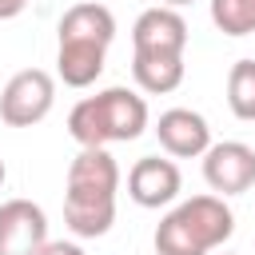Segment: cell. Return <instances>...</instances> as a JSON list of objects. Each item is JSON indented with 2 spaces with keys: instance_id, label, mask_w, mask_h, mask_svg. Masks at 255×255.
<instances>
[{
  "instance_id": "cell-1",
  "label": "cell",
  "mask_w": 255,
  "mask_h": 255,
  "mask_svg": "<svg viewBox=\"0 0 255 255\" xmlns=\"http://www.w3.org/2000/svg\"><path fill=\"white\" fill-rule=\"evenodd\" d=\"M116 191H120V163L108 147H80L68 163L64 187V223L80 239H100L116 223Z\"/></svg>"
},
{
  "instance_id": "cell-8",
  "label": "cell",
  "mask_w": 255,
  "mask_h": 255,
  "mask_svg": "<svg viewBox=\"0 0 255 255\" xmlns=\"http://www.w3.org/2000/svg\"><path fill=\"white\" fill-rule=\"evenodd\" d=\"M183 48H187V20L179 16V8L155 4V8L135 16L131 52H175V56H183Z\"/></svg>"
},
{
  "instance_id": "cell-10",
  "label": "cell",
  "mask_w": 255,
  "mask_h": 255,
  "mask_svg": "<svg viewBox=\"0 0 255 255\" xmlns=\"http://www.w3.org/2000/svg\"><path fill=\"white\" fill-rule=\"evenodd\" d=\"M104 60H108V48H104V44L60 40V48H56V76H60L68 88H88V84L100 80Z\"/></svg>"
},
{
  "instance_id": "cell-6",
  "label": "cell",
  "mask_w": 255,
  "mask_h": 255,
  "mask_svg": "<svg viewBox=\"0 0 255 255\" xmlns=\"http://www.w3.org/2000/svg\"><path fill=\"white\" fill-rule=\"evenodd\" d=\"M48 243V215L32 199L0 203V255H36Z\"/></svg>"
},
{
  "instance_id": "cell-4",
  "label": "cell",
  "mask_w": 255,
  "mask_h": 255,
  "mask_svg": "<svg viewBox=\"0 0 255 255\" xmlns=\"http://www.w3.org/2000/svg\"><path fill=\"white\" fill-rule=\"evenodd\" d=\"M52 104H56V80L44 68H24L0 92V120L8 128H32L52 112Z\"/></svg>"
},
{
  "instance_id": "cell-11",
  "label": "cell",
  "mask_w": 255,
  "mask_h": 255,
  "mask_svg": "<svg viewBox=\"0 0 255 255\" xmlns=\"http://www.w3.org/2000/svg\"><path fill=\"white\" fill-rule=\"evenodd\" d=\"M60 40H88V44H112L116 40V16L112 8L96 4V0H84V4H72L64 16H60Z\"/></svg>"
},
{
  "instance_id": "cell-16",
  "label": "cell",
  "mask_w": 255,
  "mask_h": 255,
  "mask_svg": "<svg viewBox=\"0 0 255 255\" xmlns=\"http://www.w3.org/2000/svg\"><path fill=\"white\" fill-rule=\"evenodd\" d=\"M32 0H0V20H16Z\"/></svg>"
},
{
  "instance_id": "cell-7",
  "label": "cell",
  "mask_w": 255,
  "mask_h": 255,
  "mask_svg": "<svg viewBox=\"0 0 255 255\" xmlns=\"http://www.w3.org/2000/svg\"><path fill=\"white\" fill-rule=\"evenodd\" d=\"M179 187H183V175H179L175 159L143 155L128 171V195L139 207H167V203H175Z\"/></svg>"
},
{
  "instance_id": "cell-14",
  "label": "cell",
  "mask_w": 255,
  "mask_h": 255,
  "mask_svg": "<svg viewBox=\"0 0 255 255\" xmlns=\"http://www.w3.org/2000/svg\"><path fill=\"white\" fill-rule=\"evenodd\" d=\"M211 24L223 36H251L255 32V0H211Z\"/></svg>"
},
{
  "instance_id": "cell-13",
  "label": "cell",
  "mask_w": 255,
  "mask_h": 255,
  "mask_svg": "<svg viewBox=\"0 0 255 255\" xmlns=\"http://www.w3.org/2000/svg\"><path fill=\"white\" fill-rule=\"evenodd\" d=\"M227 108L235 120H255V60H235L227 72Z\"/></svg>"
},
{
  "instance_id": "cell-19",
  "label": "cell",
  "mask_w": 255,
  "mask_h": 255,
  "mask_svg": "<svg viewBox=\"0 0 255 255\" xmlns=\"http://www.w3.org/2000/svg\"><path fill=\"white\" fill-rule=\"evenodd\" d=\"M223 255H235V251H223Z\"/></svg>"
},
{
  "instance_id": "cell-2",
  "label": "cell",
  "mask_w": 255,
  "mask_h": 255,
  "mask_svg": "<svg viewBox=\"0 0 255 255\" xmlns=\"http://www.w3.org/2000/svg\"><path fill=\"white\" fill-rule=\"evenodd\" d=\"M147 128V100L131 88H104L96 96H84L68 112V135L80 147H108L139 139Z\"/></svg>"
},
{
  "instance_id": "cell-17",
  "label": "cell",
  "mask_w": 255,
  "mask_h": 255,
  "mask_svg": "<svg viewBox=\"0 0 255 255\" xmlns=\"http://www.w3.org/2000/svg\"><path fill=\"white\" fill-rule=\"evenodd\" d=\"M159 4H167V8H183V4H195V0H159Z\"/></svg>"
},
{
  "instance_id": "cell-15",
  "label": "cell",
  "mask_w": 255,
  "mask_h": 255,
  "mask_svg": "<svg viewBox=\"0 0 255 255\" xmlns=\"http://www.w3.org/2000/svg\"><path fill=\"white\" fill-rule=\"evenodd\" d=\"M36 255H84V247L80 243H64V239H48Z\"/></svg>"
},
{
  "instance_id": "cell-5",
  "label": "cell",
  "mask_w": 255,
  "mask_h": 255,
  "mask_svg": "<svg viewBox=\"0 0 255 255\" xmlns=\"http://www.w3.org/2000/svg\"><path fill=\"white\" fill-rule=\"evenodd\" d=\"M203 179L215 195H243L255 187V147L239 139L211 143L203 151Z\"/></svg>"
},
{
  "instance_id": "cell-9",
  "label": "cell",
  "mask_w": 255,
  "mask_h": 255,
  "mask_svg": "<svg viewBox=\"0 0 255 255\" xmlns=\"http://www.w3.org/2000/svg\"><path fill=\"white\" fill-rule=\"evenodd\" d=\"M155 135H159V147L171 159H195L211 147V128L191 108H167L155 120Z\"/></svg>"
},
{
  "instance_id": "cell-3",
  "label": "cell",
  "mask_w": 255,
  "mask_h": 255,
  "mask_svg": "<svg viewBox=\"0 0 255 255\" xmlns=\"http://www.w3.org/2000/svg\"><path fill=\"white\" fill-rule=\"evenodd\" d=\"M235 231V215L223 195H191L171 207L155 227V255H207Z\"/></svg>"
},
{
  "instance_id": "cell-12",
  "label": "cell",
  "mask_w": 255,
  "mask_h": 255,
  "mask_svg": "<svg viewBox=\"0 0 255 255\" xmlns=\"http://www.w3.org/2000/svg\"><path fill=\"white\" fill-rule=\"evenodd\" d=\"M131 76L147 96H167L183 84V56H175V52H131Z\"/></svg>"
},
{
  "instance_id": "cell-18",
  "label": "cell",
  "mask_w": 255,
  "mask_h": 255,
  "mask_svg": "<svg viewBox=\"0 0 255 255\" xmlns=\"http://www.w3.org/2000/svg\"><path fill=\"white\" fill-rule=\"evenodd\" d=\"M4 179H8V167H4V159H0V187H4Z\"/></svg>"
}]
</instances>
